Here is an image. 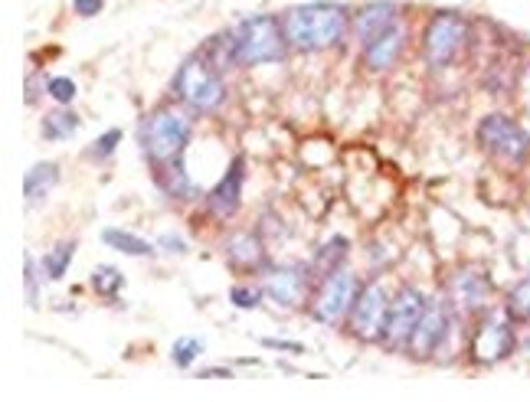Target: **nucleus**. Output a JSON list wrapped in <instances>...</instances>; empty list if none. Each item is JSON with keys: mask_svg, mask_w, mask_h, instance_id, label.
<instances>
[{"mask_svg": "<svg viewBox=\"0 0 530 402\" xmlns=\"http://www.w3.org/2000/svg\"><path fill=\"white\" fill-rule=\"evenodd\" d=\"M43 141H69L79 131V115L69 105H56L43 115Z\"/></svg>", "mask_w": 530, "mask_h": 402, "instance_id": "obj_21", "label": "nucleus"}, {"mask_svg": "<svg viewBox=\"0 0 530 402\" xmlns=\"http://www.w3.org/2000/svg\"><path fill=\"white\" fill-rule=\"evenodd\" d=\"M122 138H125L122 128H108V131H102L99 138L89 144V157H92V161H108V157L118 151Z\"/></svg>", "mask_w": 530, "mask_h": 402, "instance_id": "obj_29", "label": "nucleus"}, {"mask_svg": "<svg viewBox=\"0 0 530 402\" xmlns=\"http://www.w3.org/2000/svg\"><path fill=\"white\" fill-rule=\"evenodd\" d=\"M226 262H230L236 272H262V268H269V255H265V246H262V236L259 233H233L226 239Z\"/></svg>", "mask_w": 530, "mask_h": 402, "instance_id": "obj_16", "label": "nucleus"}, {"mask_svg": "<svg viewBox=\"0 0 530 402\" xmlns=\"http://www.w3.org/2000/svg\"><path fill=\"white\" fill-rule=\"evenodd\" d=\"M351 27V10L337 0H308V4H295L282 14L285 40L295 53L334 50L347 40Z\"/></svg>", "mask_w": 530, "mask_h": 402, "instance_id": "obj_1", "label": "nucleus"}, {"mask_svg": "<svg viewBox=\"0 0 530 402\" xmlns=\"http://www.w3.org/2000/svg\"><path fill=\"white\" fill-rule=\"evenodd\" d=\"M243 187H246V157L236 154L226 174L216 180V187L207 193V213L213 219H233L243 206Z\"/></svg>", "mask_w": 530, "mask_h": 402, "instance_id": "obj_13", "label": "nucleus"}, {"mask_svg": "<svg viewBox=\"0 0 530 402\" xmlns=\"http://www.w3.org/2000/svg\"><path fill=\"white\" fill-rule=\"evenodd\" d=\"M504 311H508V318L514 324H530V275H524L521 282L508 291V298H504Z\"/></svg>", "mask_w": 530, "mask_h": 402, "instance_id": "obj_22", "label": "nucleus"}, {"mask_svg": "<svg viewBox=\"0 0 530 402\" xmlns=\"http://www.w3.org/2000/svg\"><path fill=\"white\" fill-rule=\"evenodd\" d=\"M102 10H105V0H72V14L82 17V20L99 17Z\"/></svg>", "mask_w": 530, "mask_h": 402, "instance_id": "obj_32", "label": "nucleus"}, {"mask_svg": "<svg viewBox=\"0 0 530 402\" xmlns=\"http://www.w3.org/2000/svg\"><path fill=\"white\" fill-rule=\"evenodd\" d=\"M72 252H76V242L66 239V242H59V246L53 252H46L43 255V272L50 282H63V275L69 272V265H72Z\"/></svg>", "mask_w": 530, "mask_h": 402, "instance_id": "obj_23", "label": "nucleus"}, {"mask_svg": "<svg viewBox=\"0 0 530 402\" xmlns=\"http://www.w3.org/2000/svg\"><path fill=\"white\" fill-rule=\"evenodd\" d=\"M406 40H409V27L403 20V23H396V27H390L387 33L373 36V40L360 46V63H364L367 72H377V76L380 72H390L403 59Z\"/></svg>", "mask_w": 530, "mask_h": 402, "instance_id": "obj_14", "label": "nucleus"}, {"mask_svg": "<svg viewBox=\"0 0 530 402\" xmlns=\"http://www.w3.org/2000/svg\"><path fill=\"white\" fill-rule=\"evenodd\" d=\"M514 347H517V337H514V321L508 318V311L504 314H495V311L481 314V321H478L475 334H472V347H468L472 360L491 367V363L508 360L514 353Z\"/></svg>", "mask_w": 530, "mask_h": 402, "instance_id": "obj_9", "label": "nucleus"}, {"mask_svg": "<svg viewBox=\"0 0 530 402\" xmlns=\"http://www.w3.org/2000/svg\"><path fill=\"white\" fill-rule=\"evenodd\" d=\"M347 252H351V246H347V239H344V236H334V239L328 242V246H324V249L315 255V262H311V268H315V272H321V278H324L328 272H334L337 265H344Z\"/></svg>", "mask_w": 530, "mask_h": 402, "instance_id": "obj_25", "label": "nucleus"}, {"mask_svg": "<svg viewBox=\"0 0 530 402\" xmlns=\"http://www.w3.org/2000/svg\"><path fill=\"white\" fill-rule=\"evenodd\" d=\"M197 376H200V380H230L233 370L230 367H207V370H200Z\"/></svg>", "mask_w": 530, "mask_h": 402, "instance_id": "obj_34", "label": "nucleus"}, {"mask_svg": "<svg viewBox=\"0 0 530 402\" xmlns=\"http://www.w3.org/2000/svg\"><path fill=\"white\" fill-rule=\"evenodd\" d=\"M449 291H452V304L459 311H481L488 301L491 282H488V275L478 272V268H462V272L455 275V282L449 285Z\"/></svg>", "mask_w": 530, "mask_h": 402, "instance_id": "obj_18", "label": "nucleus"}, {"mask_svg": "<svg viewBox=\"0 0 530 402\" xmlns=\"http://www.w3.org/2000/svg\"><path fill=\"white\" fill-rule=\"evenodd\" d=\"M262 347L292 353V357H301V353H305V344H298V340H282V337H262Z\"/></svg>", "mask_w": 530, "mask_h": 402, "instance_id": "obj_31", "label": "nucleus"}, {"mask_svg": "<svg viewBox=\"0 0 530 402\" xmlns=\"http://www.w3.org/2000/svg\"><path fill=\"white\" fill-rule=\"evenodd\" d=\"M426 295L419 288H409L403 285L396 295L390 298V311H387V327H383V340L380 344H387L390 350H400L409 344V337H413L419 318H423L426 311Z\"/></svg>", "mask_w": 530, "mask_h": 402, "instance_id": "obj_10", "label": "nucleus"}, {"mask_svg": "<svg viewBox=\"0 0 530 402\" xmlns=\"http://www.w3.org/2000/svg\"><path fill=\"white\" fill-rule=\"evenodd\" d=\"M59 184V164L56 161H40L27 170V177H23V197H27V206H40L46 197H50V190Z\"/></svg>", "mask_w": 530, "mask_h": 402, "instance_id": "obj_19", "label": "nucleus"}, {"mask_svg": "<svg viewBox=\"0 0 530 402\" xmlns=\"http://www.w3.org/2000/svg\"><path fill=\"white\" fill-rule=\"evenodd\" d=\"M308 285H311V268L292 262V265H269L265 268V278H262V288H265V298L272 304H279L285 311H295L301 308V301L308 295Z\"/></svg>", "mask_w": 530, "mask_h": 402, "instance_id": "obj_12", "label": "nucleus"}, {"mask_svg": "<svg viewBox=\"0 0 530 402\" xmlns=\"http://www.w3.org/2000/svg\"><path fill=\"white\" fill-rule=\"evenodd\" d=\"M158 249H164V252H177V255H184L187 252V242H184V236H177V233H161V239H158Z\"/></svg>", "mask_w": 530, "mask_h": 402, "instance_id": "obj_33", "label": "nucleus"}, {"mask_svg": "<svg viewBox=\"0 0 530 402\" xmlns=\"http://www.w3.org/2000/svg\"><path fill=\"white\" fill-rule=\"evenodd\" d=\"M171 92L180 99V105H187L190 112L197 115H213L226 105V82L220 76V69L210 63L207 53H194L187 56L184 63L177 66L174 79H171Z\"/></svg>", "mask_w": 530, "mask_h": 402, "instance_id": "obj_3", "label": "nucleus"}, {"mask_svg": "<svg viewBox=\"0 0 530 402\" xmlns=\"http://www.w3.org/2000/svg\"><path fill=\"white\" fill-rule=\"evenodd\" d=\"M387 311L390 295L383 282L360 285L354 308L347 314V331H351V337L364 340V344H377V340H383V327H387Z\"/></svg>", "mask_w": 530, "mask_h": 402, "instance_id": "obj_8", "label": "nucleus"}, {"mask_svg": "<svg viewBox=\"0 0 530 402\" xmlns=\"http://www.w3.org/2000/svg\"><path fill=\"white\" fill-rule=\"evenodd\" d=\"M265 298V288L262 285H252V282H243V285H233L230 288V301H233V308L239 311H256L259 304Z\"/></svg>", "mask_w": 530, "mask_h": 402, "instance_id": "obj_27", "label": "nucleus"}, {"mask_svg": "<svg viewBox=\"0 0 530 402\" xmlns=\"http://www.w3.org/2000/svg\"><path fill=\"white\" fill-rule=\"evenodd\" d=\"M396 23H403V10L396 7L393 0H370V4H364L357 10L354 36H357V43L364 46L367 40H373V36H380L390 27H396Z\"/></svg>", "mask_w": 530, "mask_h": 402, "instance_id": "obj_15", "label": "nucleus"}, {"mask_svg": "<svg viewBox=\"0 0 530 402\" xmlns=\"http://www.w3.org/2000/svg\"><path fill=\"white\" fill-rule=\"evenodd\" d=\"M92 288H95V295H102V298L112 301L118 291L125 288V275L118 272L115 265H99L92 272Z\"/></svg>", "mask_w": 530, "mask_h": 402, "instance_id": "obj_26", "label": "nucleus"}, {"mask_svg": "<svg viewBox=\"0 0 530 402\" xmlns=\"http://www.w3.org/2000/svg\"><path fill=\"white\" fill-rule=\"evenodd\" d=\"M472 40V23L459 10H436L423 30V59L432 72L449 69Z\"/></svg>", "mask_w": 530, "mask_h": 402, "instance_id": "obj_5", "label": "nucleus"}, {"mask_svg": "<svg viewBox=\"0 0 530 402\" xmlns=\"http://www.w3.org/2000/svg\"><path fill=\"white\" fill-rule=\"evenodd\" d=\"M475 138L481 151L508 167H524L530 161V131L501 112H491L481 118Z\"/></svg>", "mask_w": 530, "mask_h": 402, "instance_id": "obj_6", "label": "nucleus"}, {"mask_svg": "<svg viewBox=\"0 0 530 402\" xmlns=\"http://www.w3.org/2000/svg\"><path fill=\"white\" fill-rule=\"evenodd\" d=\"M102 242L112 246L115 252L131 255V259H148V255L158 252V242H148L138 233H128V229H115V226L102 229Z\"/></svg>", "mask_w": 530, "mask_h": 402, "instance_id": "obj_20", "label": "nucleus"}, {"mask_svg": "<svg viewBox=\"0 0 530 402\" xmlns=\"http://www.w3.org/2000/svg\"><path fill=\"white\" fill-rule=\"evenodd\" d=\"M194 138V118L180 105H158L138 125V148L148 164H161L180 157Z\"/></svg>", "mask_w": 530, "mask_h": 402, "instance_id": "obj_2", "label": "nucleus"}, {"mask_svg": "<svg viewBox=\"0 0 530 402\" xmlns=\"http://www.w3.org/2000/svg\"><path fill=\"white\" fill-rule=\"evenodd\" d=\"M151 170H154V184H158L161 193H167L171 200H197L200 197V187L187 177L184 154L171 157V161L151 164Z\"/></svg>", "mask_w": 530, "mask_h": 402, "instance_id": "obj_17", "label": "nucleus"}, {"mask_svg": "<svg viewBox=\"0 0 530 402\" xmlns=\"http://www.w3.org/2000/svg\"><path fill=\"white\" fill-rule=\"evenodd\" d=\"M76 82H72L69 76H50L46 79V95L56 102V105H72L76 102Z\"/></svg>", "mask_w": 530, "mask_h": 402, "instance_id": "obj_30", "label": "nucleus"}, {"mask_svg": "<svg viewBox=\"0 0 530 402\" xmlns=\"http://www.w3.org/2000/svg\"><path fill=\"white\" fill-rule=\"evenodd\" d=\"M357 291H360V278L351 265H337L334 272H328L318 282L315 298H311V318L324 327H337L341 321H347V314H351L354 301H357Z\"/></svg>", "mask_w": 530, "mask_h": 402, "instance_id": "obj_7", "label": "nucleus"}, {"mask_svg": "<svg viewBox=\"0 0 530 402\" xmlns=\"http://www.w3.org/2000/svg\"><path fill=\"white\" fill-rule=\"evenodd\" d=\"M23 272H27V304L30 308H36L40 304V285H43V278H46V272H43V265L36 262V255L33 252H27V259H23Z\"/></svg>", "mask_w": 530, "mask_h": 402, "instance_id": "obj_28", "label": "nucleus"}, {"mask_svg": "<svg viewBox=\"0 0 530 402\" xmlns=\"http://www.w3.org/2000/svg\"><path fill=\"white\" fill-rule=\"evenodd\" d=\"M203 350H207V340H203V337H197V334L177 337V340H174V347H171L174 367H177V370H190V367H194V360L200 357Z\"/></svg>", "mask_w": 530, "mask_h": 402, "instance_id": "obj_24", "label": "nucleus"}, {"mask_svg": "<svg viewBox=\"0 0 530 402\" xmlns=\"http://www.w3.org/2000/svg\"><path fill=\"white\" fill-rule=\"evenodd\" d=\"M233 33H236V66L243 69L282 63L285 53L292 50L285 40L282 17H272V14L243 17L233 27Z\"/></svg>", "mask_w": 530, "mask_h": 402, "instance_id": "obj_4", "label": "nucleus"}, {"mask_svg": "<svg viewBox=\"0 0 530 402\" xmlns=\"http://www.w3.org/2000/svg\"><path fill=\"white\" fill-rule=\"evenodd\" d=\"M449 327H452V308H449V301L429 298L423 318H419V324H416L413 337H409L406 350L413 353L416 360L436 357V353L442 350V344H445V337H449Z\"/></svg>", "mask_w": 530, "mask_h": 402, "instance_id": "obj_11", "label": "nucleus"}]
</instances>
